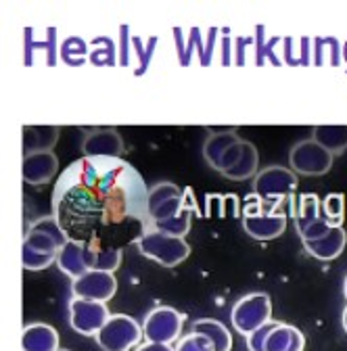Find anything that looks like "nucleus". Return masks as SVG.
<instances>
[{"label": "nucleus", "instance_id": "27", "mask_svg": "<svg viewBox=\"0 0 347 351\" xmlns=\"http://www.w3.org/2000/svg\"><path fill=\"white\" fill-rule=\"evenodd\" d=\"M322 215L331 224L341 226V217H343V195L341 193L326 195V199L322 201Z\"/></svg>", "mask_w": 347, "mask_h": 351}, {"label": "nucleus", "instance_id": "3", "mask_svg": "<svg viewBox=\"0 0 347 351\" xmlns=\"http://www.w3.org/2000/svg\"><path fill=\"white\" fill-rule=\"evenodd\" d=\"M297 173L291 167L283 165H270L257 171L253 180V193L262 203H280L283 199H291V195L297 191Z\"/></svg>", "mask_w": 347, "mask_h": 351}, {"label": "nucleus", "instance_id": "6", "mask_svg": "<svg viewBox=\"0 0 347 351\" xmlns=\"http://www.w3.org/2000/svg\"><path fill=\"white\" fill-rule=\"evenodd\" d=\"M184 324V314L174 310L169 305H159L145 316L143 335L149 343H163L169 345L178 341Z\"/></svg>", "mask_w": 347, "mask_h": 351}, {"label": "nucleus", "instance_id": "36", "mask_svg": "<svg viewBox=\"0 0 347 351\" xmlns=\"http://www.w3.org/2000/svg\"><path fill=\"white\" fill-rule=\"evenodd\" d=\"M343 295H345V299H347V276H345V282H343Z\"/></svg>", "mask_w": 347, "mask_h": 351}, {"label": "nucleus", "instance_id": "8", "mask_svg": "<svg viewBox=\"0 0 347 351\" xmlns=\"http://www.w3.org/2000/svg\"><path fill=\"white\" fill-rule=\"evenodd\" d=\"M109 318L111 314L105 303L77 299V297L69 301V324L75 332L84 337H97Z\"/></svg>", "mask_w": 347, "mask_h": 351}, {"label": "nucleus", "instance_id": "16", "mask_svg": "<svg viewBox=\"0 0 347 351\" xmlns=\"http://www.w3.org/2000/svg\"><path fill=\"white\" fill-rule=\"evenodd\" d=\"M59 134V125H23V157L53 151Z\"/></svg>", "mask_w": 347, "mask_h": 351}, {"label": "nucleus", "instance_id": "19", "mask_svg": "<svg viewBox=\"0 0 347 351\" xmlns=\"http://www.w3.org/2000/svg\"><path fill=\"white\" fill-rule=\"evenodd\" d=\"M312 138L331 155H339L347 151V125H316L312 130Z\"/></svg>", "mask_w": 347, "mask_h": 351}, {"label": "nucleus", "instance_id": "24", "mask_svg": "<svg viewBox=\"0 0 347 351\" xmlns=\"http://www.w3.org/2000/svg\"><path fill=\"white\" fill-rule=\"evenodd\" d=\"M193 205L189 203L178 215H174L169 219H161V222H155V228L159 232H165L169 237H178V239H184L187 232L191 230V215H193Z\"/></svg>", "mask_w": 347, "mask_h": 351}, {"label": "nucleus", "instance_id": "28", "mask_svg": "<svg viewBox=\"0 0 347 351\" xmlns=\"http://www.w3.org/2000/svg\"><path fill=\"white\" fill-rule=\"evenodd\" d=\"M176 351H215V347L205 335L191 332V335H187L184 339L178 341Z\"/></svg>", "mask_w": 347, "mask_h": 351}, {"label": "nucleus", "instance_id": "31", "mask_svg": "<svg viewBox=\"0 0 347 351\" xmlns=\"http://www.w3.org/2000/svg\"><path fill=\"white\" fill-rule=\"evenodd\" d=\"M243 147H245V141L239 138V141L224 153V157L220 159V165H218V171H220V173H226V171L239 161V157H241V153H243Z\"/></svg>", "mask_w": 347, "mask_h": 351}, {"label": "nucleus", "instance_id": "13", "mask_svg": "<svg viewBox=\"0 0 347 351\" xmlns=\"http://www.w3.org/2000/svg\"><path fill=\"white\" fill-rule=\"evenodd\" d=\"M345 245H347V234H345V228L343 226H333L320 239L303 241V247H306V251L314 259H320V261H333V259H337L343 253Z\"/></svg>", "mask_w": 347, "mask_h": 351}, {"label": "nucleus", "instance_id": "7", "mask_svg": "<svg viewBox=\"0 0 347 351\" xmlns=\"http://www.w3.org/2000/svg\"><path fill=\"white\" fill-rule=\"evenodd\" d=\"M67 241H69L67 232L63 230L59 217L47 215V217H40V219H36V222L29 224V230H27V234L23 239V247H29L34 251L57 257L59 249Z\"/></svg>", "mask_w": 347, "mask_h": 351}, {"label": "nucleus", "instance_id": "34", "mask_svg": "<svg viewBox=\"0 0 347 351\" xmlns=\"http://www.w3.org/2000/svg\"><path fill=\"white\" fill-rule=\"evenodd\" d=\"M343 330L347 332V305H345V310H343Z\"/></svg>", "mask_w": 347, "mask_h": 351}, {"label": "nucleus", "instance_id": "1", "mask_svg": "<svg viewBox=\"0 0 347 351\" xmlns=\"http://www.w3.org/2000/svg\"><path fill=\"white\" fill-rule=\"evenodd\" d=\"M136 247L141 255L161 263L163 268H174L182 263L191 255V247L184 239L169 237L165 232H159L157 228L145 230L143 237L136 241Z\"/></svg>", "mask_w": 347, "mask_h": 351}, {"label": "nucleus", "instance_id": "17", "mask_svg": "<svg viewBox=\"0 0 347 351\" xmlns=\"http://www.w3.org/2000/svg\"><path fill=\"white\" fill-rule=\"evenodd\" d=\"M239 141L237 136V128L228 125L222 130H211L209 128V138L203 145V157L207 161V165H211V169L218 171L220 159L224 157V153Z\"/></svg>", "mask_w": 347, "mask_h": 351}, {"label": "nucleus", "instance_id": "9", "mask_svg": "<svg viewBox=\"0 0 347 351\" xmlns=\"http://www.w3.org/2000/svg\"><path fill=\"white\" fill-rule=\"evenodd\" d=\"M71 293L77 299L105 303V301L113 299V295L117 293V280H115L113 272L91 270L84 276L71 280Z\"/></svg>", "mask_w": 347, "mask_h": 351}, {"label": "nucleus", "instance_id": "21", "mask_svg": "<svg viewBox=\"0 0 347 351\" xmlns=\"http://www.w3.org/2000/svg\"><path fill=\"white\" fill-rule=\"evenodd\" d=\"M191 332H199V335H205L215 351H230L232 349V335L228 330V326H224L222 322L218 320H211V318H201L193 324V330Z\"/></svg>", "mask_w": 347, "mask_h": 351}, {"label": "nucleus", "instance_id": "2", "mask_svg": "<svg viewBox=\"0 0 347 351\" xmlns=\"http://www.w3.org/2000/svg\"><path fill=\"white\" fill-rule=\"evenodd\" d=\"M230 322L237 332L249 337L257 328L272 322V301L268 293H249L241 297L230 312Z\"/></svg>", "mask_w": 347, "mask_h": 351}, {"label": "nucleus", "instance_id": "30", "mask_svg": "<svg viewBox=\"0 0 347 351\" xmlns=\"http://www.w3.org/2000/svg\"><path fill=\"white\" fill-rule=\"evenodd\" d=\"M333 226H335V224H331L328 219L322 215V217L316 219V222H312V224H308V226L299 228L297 232H299L301 241H314V239H320L322 234H326Z\"/></svg>", "mask_w": 347, "mask_h": 351}, {"label": "nucleus", "instance_id": "22", "mask_svg": "<svg viewBox=\"0 0 347 351\" xmlns=\"http://www.w3.org/2000/svg\"><path fill=\"white\" fill-rule=\"evenodd\" d=\"M257 165H259V153H257L255 145L245 141V147H243V153H241L239 161L222 176L228 180H235V182L247 180V178H251V176H257Z\"/></svg>", "mask_w": 347, "mask_h": 351}, {"label": "nucleus", "instance_id": "18", "mask_svg": "<svg viewBox=\"0 0 347 351\" xmlns=\"http://www.w3.org/2000/svg\"><path fill=\"white\" fill-rule=\"evenodd\" d=\"M303 345H306V339L299 328L278 322L276 328L268 335L266 351H303Z\"/></svg>", "mask_w": 347, "mask_h": 351}, {"label": "nucleus", "instance_id": "11", "mask_svg": "<svg viewBox=\"0 0 347 351\" xmlns=\"http://www.w3.org/2000/svg\"><path fill=\"white\" fill-rule=\"evenodd\" d=\"M245 232L255 241H274L287 230V215L278 211H257L243 217Z\"/></svg>", "mask_w": 347, "mask_h": 351}, {"label": "nucleus", "instance_id": "33", "mask_svg": "<svg viewBox=\"0 0 347 351\" xmlns=\"http://www.w3.org/2000/svg\"><path fill=\"white\" fill-rule=\"evenodd\" d=\"M134 351H176L171 345H163V343H143V345H139Z\"/></svg>", "mask_w": 347, "mask_h": 351}, {"label": "nucleus", "instance_id": "37", "mask_svg": "<svg viewBox=\"0 0 347 351\" xmlns=\"http://www.w3.org/2000/svg\"><path fill=\"white\" fill-rule=\"evenodd\" d=\"M61 351H69V349H61Z\"/></svg>", "mask_w": 347, "mask_h": 351}, {"label": "nucleus", "instance_id": "35", "mask_svg": "<svg viewBox=\"0 0 347 351\" xmlns=\"http://www.w3.org/2000/svg\"><path fill=\"white\" fill-rule=\"evenodd\" d=\"M343 59H345V67H347V42H345V47H343Z\"/></svg>", "mask_w": 347, "mask_h": 351}, {"label": "nucleus", "instance_id": "23", "mask_svg": "<svg viewBox=\"0 0 347 351\" xmlns=\"http://www.w3.org/2000/svg\"><path fill=\"white\" fill-rule=\"evenodd\" d=\"M184 195L182 189H178L174 182H159L155 184L153 189L147 191V197H145V209H147V215H151L157 207H161L163 203L171 201V199H176Z\"/></svg>", "mask_w": 347, "mask_h": 351}, {"label": "nucleus", "instance_id": "15", "mask_svg": "<svg viewBox=\"0 0 347 351\" xmlns=\"http://www.w3.org/2000/svg\"><path fill=\"white\" fill-rule=\"evenodd\" d=\"M21 349L23 351H61L59 349V332L51 324H27L21 332Z\"/></svg>", "mask_w": 347, "mask_h": 351}, {"label": "nucleus", "instance_id": "5", "mask_svg": "<svg viewBox=\"0 0 347 351\" xmlns=\"http://www.w3.org/2000/svg\"><path fill=\"white\" fill-rule=\"evenodd\" d=\"M333 157L324 147H320L314 138L299 141L289 151V165L297 176H310V178H318L331 171Z\"/></svg>", "mask_w": 347, "mask_h": 351}, {"label": "nucleus", "instance_id": "32", "mask_svg": "<svg viewBox=\"0 0 347 351\" xmlns=\"http://www.w3.org/2000/svg\"><path fill=\"white\" fill-rule=\"evenodd\" d=\"M73 44V51L71 53H61V59L69 65H77L86 59V44L82 38H69Z\"/></svg>", "mask_w": 347, "mask_h": 351}, {"label": "nucleus", "instance_id": "29", "mask_svg": "<svg viewBox=\"0 0 347 351\" xmlns=\"http://www.w3.org/2000/svg\"><path fill=\"white\" fill-rule=\"evenodd\" d=\"M276 324L278 322H268V324H264L262 328H257L255 332H251L249 337H247V349L249 351H266V341H268V335L276 328Z\"/></svg>", "mask_w": 347, "mask_h": 351}, {"label": "nucleus", "instance_id": "26", "mask_svg": "<svg viewBox=\"0 0 347 351\" xmlns=\"http://www.w3.org/2000/svg\"><path fill=\"white\" fill-rule=\"evenodd\" d=\"M55 261H57L55 255H47V253L34 251L29 247H23V268L25 270H32V272L45 270V268H49L51 263H55Z\"/></svg>", "mask_w": 347, "mask_h": 351}, {"label": "nucleus", "instance_id": "4", "mask_svg": "<svg viewBox=\"0 0 347 351\" xmlns=\"http://www.w3.org/2000/svg\"><path fill=\"white\" fill-rule=\"evenodd\" d=\"M143 324H139L132 316L111 314L107 324L97 335V345L103 351H130L143 341Z\"/></svg>", "mask_w": 347, "mask_h": 351}, {"label": "nucleus", "instance_id": "20", "mask_svg": "<svg viewBox=\"0 0 347 351\" xmlns=\"http://www.w3.org/2000/svg\"><path fill=\"white\" fill-rule=\"evenodd\" d=\"M86 261L91 270L101 272H115L121 263V251L115 247H99V245H86Z\"/></svg>", "mask_w": 347, "mask_h": 351}, {"label": "nucleus", "instance_id": "25", "mask_svg": "<svg viewBox=\"0 0 347 351\" xmlns=\"http://www.w3.org/2000/svg\"><path fill=\"white\" fill-rule=\"evenodd\" d=\"M318 217H322V207L316 195H301L299 197V207L295 213V226L297 230L316 222Z\"/></svg>", "mask_w": 347, "mask_h": 351}, {"label": "nucleus", "instance_id": "14", "mask_svg": "<svg viewBox=\"0 0 347 351\" xmlns=\"http://www.w3.org/2000/svg\"><path fill=\"white\" fill-rule=\"evenodd\" d=\"M55 263H57L63 274L71 276V280L84 276L86 272H91L88 261H86V245L77 243V241H71V239L59 249Z\"/></svg>", "mask_w": 347, "mask_h": 351}, {"label": "nucleus", "instance_id": "12", "mask_svg": "<svg viewBox=\"0 0 347 351\" xmlns=\"http://www.w3.org/2000/svg\"><path fill=\"white\" fill-rule=\"evenodd\" d=\"M59 171V159L53 151L23 157V180L32 186L51 182Z\"/></svg>", "mask_w": 347, "mask_h": 351}, {"label": "nucleus", "instance_id": "10", "mask_svg": "<svg viewBox=\"0 0 347 351\" xmlns=\"http://www.w3.org/2000/svg\"><path fill=\"white\" fill-rule=\"evenodd\" d=\"M125 151L123 138L113 128L95 130L82 143V153L88 159H117Z\"/></svg>", "mask_w": 347, "mask_h": 351}]
</instances>
